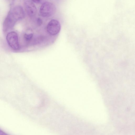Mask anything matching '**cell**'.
Instances as JSON below:
<instances>
[{
	"label": "cell",
	"mask_w": 135,
	"mask_h": 135,
	"mask_svg": "<svg viewBox=\"0 0 135 135\" xmlns=\"http://www.w3.org/2000/svg\"><path fill=\"white\" fill-rule=\"evenodd\" d=\"M24 11L22 8L17 6L11 10L5 18L3 24L4 31H7L12 28L18 20L24 18Z\"/></svg>",
	"instance_id": "cell-1"
},
{
	"label": "cell",
	"mask_w": 135,
	"mask_h": 135,
	"mask_svg": "<svg viewBox=\"0 0 135 135\" xmlns=\"http://www.w3.org/2000/svg\"><path fill=\"white\" fill-rule=\"evenodd\" d=\"M56 11L55 6L51 2H46L43 3L41 6L39 12L41 16L47 17L53 15Z\"/></svg>",
	"instance_id": "cell-2"
},
{
	"label": "cell",
	"mask_w": 135,
	"mask_h": 135,
	"mask_svg": "<svg viewBox=\"0 0 135 135\" xmlns=\"http://www.w3.org/2000/svg\"><path fill=\"white\" fill-rule=\"evenodd\" d=\"M6 38L8 44L13 49L17 50L19 49L18 36L16 32L12 31L8 33Z\"/></svg>",
	"instance_id": "cell-3"
},
{
	"label": "cell",
	"mask_w": 135,
	"mask_h": 135,
	"mask_svg": "<svg viewBox=\"0 0 135 135\" xmlns=\"http://www.w3.org/2000/svg\"><path fill=\"white\" fill-rule=\"evenodd\" d=\"M61 27L59 22L57 20L52 19L48 23L46 30L49 34L54 35L57 34L60 32Z\"/></svg>",
	"instance_id": "cell-4"
},
{
	"label": "cell",
	"mask_w": 135,
	"mask_h": 135,
	"mask_svg": "<svg viewBox=\"0 0 135 135\" xmlns=\"http://www.w3.org/2000/svg\"><path fill=\"white\" fill-rule=\"evenodd\" d=\"M25 9L28 16L31 17L34 16L36 14V8L32 1L27 0L24 2Z\"/></svg>",
	"instance_id": "cell-5"
},
{
	"label": "cell",
	"mask_w": 135,
	"mask_h": 135,
	"mask_svg": "<svg viewBox=\"0 0 135 135\" xmlns=\"http://www.w3.org/2000/svg\"><path fill=\"white\" fill-rule=\"evenodd\" d=\"M33 35L32 33H25L23 36L25 41L27 42L30 41L32 40Z\"/></svg>",
	"instance_id": "cell-6"
},
{
	"label": "cell",
	"mask_w": 135,
	"mask_h": 135,
	"mask_svg": "<svg viewBox=\"0 0 135 135\" xmlns=\"http://www.w3.org/2000/svg\"><path fill=\"white\" fill-rule=\"evenodd\" d=\"M36 23L38 25L41 26L42 23V21L41 19L40 18H38L36 20Z\"/></svg>",
	"instance_id": "cell-7"
},
{
	"label": "cell",
	"mask_w": 135,
	"mask_h": 135,
	"mask_svg": "<svg viewBox=\"0 0 135 135\" xmlns=\"http://www.w3.org/2000/svg\"><path fill=\"white\" fill-rule=\"evenodd\" d=\"M6 134L0 129V135H4Z\"/></svg>",
	"instance_id": "cell-8"
},
{
	"label": "cell",
	"mask_w": 135,
	"mask_h": 135,
	"mask_svg": "<svg viewBox=\"0 0 135 135\" xmlns=\"http://www.w3.org/2000/svg\"><path fill=\"white\" fill-rule=\"evenodd\" d=\"M33 1L35 2H38L40 1H41V0H32Z\"/></svg>",
	"instance_id": "cell-9"
}]
</instances>
